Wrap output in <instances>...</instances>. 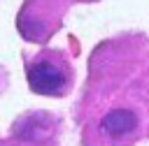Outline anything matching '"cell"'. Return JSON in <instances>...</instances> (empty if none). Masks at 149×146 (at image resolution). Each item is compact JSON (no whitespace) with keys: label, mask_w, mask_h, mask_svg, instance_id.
Returning <instances> with one entry per match:
<instances>
[{"label":"cell","mask_w":149,"mask_h":146,"mask_svg":"<svg viewBox=\"0 0 149 146\" xmlns=\"http://www.w3.org/2000/svg\"><path fill=\"white\" fill-rule=\"evenodd\" d=\"M28 86L37 95L63 97L74 86V70L70 58L58 49H42L26 63Z\"/></svg>","instance_id":"1"},{"label":"cell","mask_w":149,"mask_h":146,"mask_svg":"<svg viewBox=\"0 0 149 146\" xmlns=\"http://www.w3.org/2000/svg\"><path fill=\"white\" fill-rule=\"evenodd\" d=\"M65 0H26L16 16V28L28 42L44 44L61 28Z\"/></svg>","instance_id":"2"},{"label":"cell","mask_w":149,"mask_h":146,"mask_svg":"<svg viewBox=\"0 0 149 146\" xmlns=\"http://www.w3.org/2000/svg\"><path fill=\"white\" fill-rule=\"evenodd\" d=\"M74 2H93V0H74Z\"/></svg>","instance_id":"3"}]
</instances>
